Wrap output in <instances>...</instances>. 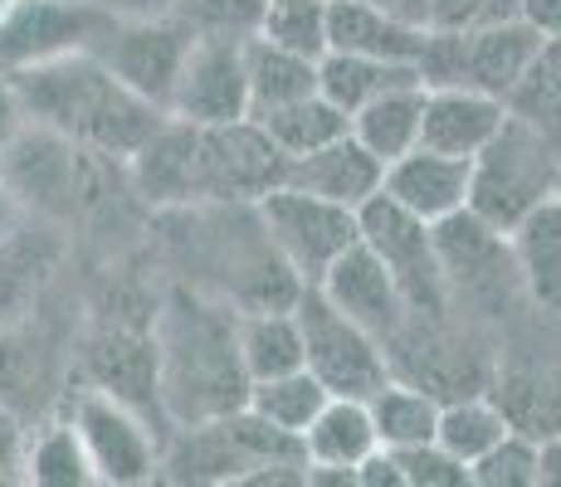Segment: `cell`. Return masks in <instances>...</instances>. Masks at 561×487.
Segmentation results:
<instances>
[{
    "label": "cell",
    "mask_w": 561,
    "mask_h": 487,
    "mask_svg": "<svg viewBox=\"0 0 561 487\" xmlns=\"http://www.w3.org/2000/svg\"><path fill=\"white\" fill-rule=\"evenodd\" d=\"M234 302L205 288H171L152 312L157 395L167 425H205L244 405L240 346H234Z\"/></svg>",
    "instance_id": "cell-1"
},
{
    "label": "cell",
    "mask_w": 561,
    "mask_h": 487,
    "mask_svg": "<svg viewBox=\"0 0 561 487\" xmlns=\"http://www.w3.org/2000/svg\"><path fill=\"white\" fill-rule=\"evenodd\" d=\"M5 73L15 79V93L25 103L30 123L113 161H127L167 123V113L157 103H147L142 93H133L123 79H113V69L93 49Z\"/></svg>",
    "instance_id": "cell-2"
},
{
    "label": "cell",
    "mask_w": 561,
    "mask_h": 487,
    "mask_svg": "<svg viewBox=\"0 0 561 487\" xmlns=\"http://www.w3.org/2000/svg\"><path fill=\"white\" fill-rule=\"evenodd\" d=\"M561 151L547 142L523 117H503V127L489 137V147L469 161V210L483 224L508 234L523 214H533L542 200L557 195Z\"/></svg>",
    "instance_id": "cell-3"
},
{
    "label": "cell",
    "mask_w": 561,
    "mask_h": 487,
    "mask_svg": "<svg viewBox=\"0 0 561 487\" xmlns=\"http://www.w3.org/2000/svg\"><path fill=\"white\" fill-rule=\"evenodd\" d=\"M59 415L79 429L83 453H89L99 483H107V487L157 483L167 425H157V419L142 415L137 405H127V399L107 395L99 385H83V381L69 385Z\"/></svg>",
    "instance_id": "cell-4"
},
{
    "label": "cell",
    "mask_w": 561,
    "mask_h": 487,
    "mask_svg": "<svg viewBox=\"0 0 561 487\" xmlns=\"http://www.w3.org/2000/svg\"><path fill=\"white\" fill-rule=\"evenodd\" d=\"M542 39H547L542 30H533L523 15L489 25V30H463V35L425 30L415 69L425 89H473V93H489L508 103L517 79L533 63V54L542 49Z\"/></svg>",
    "instance_id": "cell-5"
},
{
    "label": "cell",
    "mask_w": 561,
    "mask_h": 487,
    "mask_svg": "<svg viewBox=\"0 0 561 487\" xmlns=\"http://www.w3.org/2000/svg\"><path fill=\"white\" fill-rule=\"evenodd\" d=\"M288 156L268 142L254 117L220 127H196V156H191V210H240L259 205L274 186H284Z\"/></svg>",
    "instance_id": "cell-6"
},
{
    "label": "cell",
    "mask_w": 561,
    "mask_h": 487,
    "mask_svg": "<svg viewBox=\"0 0 561 487\" xmlns=\"http://www.w3.org/2000/svg\"><path fill=\"white\" fill-rule=\"evenodd\" d=\"M294 317H298V327H304V366L318 375L328 395L371 399L376 390L391 381L386 341L371 337L366 327H357L347 312H337L312 283L298 288Z\"/></svg>",
    "instance_id": "cell-7"
},
{
    "label": "cell",
    "mask_w": 561,
    "mask_h": 487,
    "mask_svg": "<svg viewBox=\"0 0 561 487\" xmlns=\"http://www.w3.org/2000/svg\"><path fill=\"white\" fill-rule=\"evenodd\" d=\"M254 214H259V230H264L268 248L284 258L298 283H318L332 268V258L347 254V248L362 240L357 210L332 205L312 190H298V186H288V181L268 190L264 200L254 205Z\"/></svg>",
    "instance_id": "cell-8"
},
{
    "label": "cell",
    "mask_w": 561,
    "mask_h": 487,
    "mask_svg": "<svg viewBox=\"0 0 561 487\" xmlns=\"http://www.w3.org/2000/svg\"><path fill=\"white\" fill-rule=\"evenodd\" d=\"M357 234L386 264V274L401 283L410 312H449V288H445V268H439L435 224L410 214L405 205H396L391 195L376 190L357 210Z\"/></svg>",
    "instance_id": "cell-9"
},
{
    "label": "cell",
    "mask_w": 561,
    "mask_h": 487,
    "mask_svg": "<svg viewBox=\"0 0 561 487\" xmlns=\"http://www.w3.org/2000/svg\"><path fill=\"white\" fill-rule=\"evenodd\" d=\"M191 39L196 35L171 10H157V15H113L93 54L113 69V79H123L133 93H142L147 103H157L167 113L171 89L181 79V63L191 54Z\"/></svg>",
    "instance_id": "cell-10"
},
{
    "label": "cell",
    "mask_w": 561,
    "mask_h": 487,
    "mask_svg": "<svg viewBox=\"0 0 561 487\" xmlns=\"http://www.w3.org/2000/svg\"><path fill=\"white\" fill-rule=\"evenodd\" d=\"M73 258V230L45 214H20L0 234V327L35 317Z\"/></svg>",
    "instance_id": "cell-11"
},
{
    "label": "cell",
    "mask_w": 561,
    "mask_h": 487,
    "mask_svg": "<svg viewBox=\"0 0 561 487\" xmlns=\"http://www.w3.org/2000/svg\"><path fill=\"white\" fill-rule=\"evenodd\" d=\"M435 248H439V268H445L449 312L473 308V302H503L508 288L523 292L508 234L483 224L469 205L445 214V220H435Z\"/></svg>",
    "instance_id": "cell-12"
},
{
    "label": "cell",
    "mask_w": 561,
    "mask_h": 487,
    "mask_svg": "<svg viewBox=\"0 0 561 487\" xmlns=\"http://www.w3.org/2000/svg\"><path fill=\"white\" fill-rule=\"evenodd\" d=\"M73 385V351L64 356L59 341L45 332V308L35 317L0 327V405H10L20 419L59 415L64 395Z\"/></svg>",
    "instance_id": "cell-13"
},
{
    "label": "cell",
    "mask_w": 561,
    "mask_h": 487,
    "mask_svg": "<svg viewBox=\"0 0 561 487\" xmlns=\"http://www.w3.org/2000/svg\"><path fill=\"white\" fill-rule=\"evenodd\" d=\"M107 20L113 10L93 0H15L0 20V69H30V63L93 49Z\"/></svg>",
    "instance_id": "cell-14"
},
{
    "label": "cell",
    "mask_w": 561,
    "mask_h": 487,
    "mask_svg": "<svg viewBox=\"0 0 561 487\" xmlns=\"http://www.w3.org/2000/svg\"><path fill=\"white\" fill-rule=\"evenodd\" d=\"M167 117L191 127H220L250 117V79H244V39H191L181 79L171 89Z\"/></svg>",
    "instance_id": "cell-15"
},
{
    "label": "cell",
    "mask_w": 561,
    "mask_h": 487,
    "mask_svg": "<svg viewBox=\"0 0 561 487\" xmlns=\"http://www.w3.org/2000/svg\"><path fill=\"white\" fill-rule=\"evenodd\" d=\"M312 288H318L337 312H347L357 327H366L371 337H381V341H391L396 332L405 327V317H410V302H405L401 283L386 274V264L362 240L352 244L347 254L332 258V268Z\"/></svg>",
    "instance_id": "cell-16"
},
{
    "label": "cell",
    "mask_w": 561,
    "mask_h": 487,
    "mask_svg": "<svg viewBox=\"0 0 561 487\" xmlns=\"http://www.w3.org/2000/svg\"><path fill=\"white\" fill-rule=\"evenodd\" d=\"M381 449L371 425L366 399L332 395L318 409V419L304 429V459H308V483H337V487H357V468L366 453Z\"/></svg>",
    "instance_id": "cell-17"
},
{
    "label": "cell",
    "mask_w": 561,
    "mask_h": 487,
    "mask_svg": "<svg viewBox=\"0 0 561 487\" xmlns=\"http://www.w3.org/2000/svg\"><path fill=\"white\" fill-rule=\"evenodd\" d=\"M284 181L298 190H312L332 205H347V210H362L386 181V166L366 151L352 132H342L337 142L304 151V156H288Z\"/></svg>",
    "instance_id": "cell-18"
},
{
    "label": "cell",
    "mask_w": 561,
    "mask_h": 487,
    "mask_svg": "<svg viewBox=\"0 0 561 487\" xmlns=\"http://www.w3.org/2000/svg\"><path fill=\"white\" fill-rule=\"evenodd\" d=\"M381 195H391V200L405 205L410 214L435 224V220H445V214H455L469 205V161L415 147L386 166Z\"/></svg>",
    "instance_id": "cell-19"
},
{
    "label": "cell",
    "mask_w": 561,
    "mask_h": 487,
    "mask_svg": "<svg viewBox=\"0 0 561 487\" xmlns=\"http://www.w3.org/2000/svg\"><path fill=\"white\" fill-rule=\"evenodd\" d=\"M508 103L473 89H425V113H420V147L445 151V156L473 161L489 137L503 127Z\"/></svg>",
    "instance_id": "cell-20"
},
{
    "label": "cell",
    "mask_w": 561,
    "mask_h": 487,
    "mask_svg": "<svg viewBox=\"0 0 561 487\" xmlns=\"http://www.w3.org/2000/svg\"><path fill=\"white\" fill-rule=\"evenodd\" d=\"M508 248H513L523 298L537 312H561V200L557 195L513 224Z\"/></svg>",
    "instance_id": "cell-21"
},
{
    "label": "cell",
    "mask_w": 561,
    "mask_h": 487,
    "mask_svg": "<svg viewBox=\"0 0 561 487\" xmlns=\"http://www.w3.org/2000/svg\"><path fill=\"white\" fill-rule=\"evenodd\" d=\"M420 45H425V25L386 15V10L366 5V0H328V49L415 63Z\"/></svg>",
    "instance_id": "cell-22"
},
{
    "label": "cell",
    "mask_w": 561,
    "mask_h": 487,
    "mask_svg": "<svg viewBox=\"0 0 561 487\" xmlns=\"http://www.w3.org/2000/svg\"><path fill=\"white\" fill-rule=\"evenodd\" d=\"M489 395L503 405V415L513 419V429L547 439L561 434V366L557 361H503L493 366Z\"/></svg>",
    "instance_id": "cell-23"
},
{
    "label": "cell",
    "mask_w": 561,
    "mask_h": 487,
    "mask_svg": "<svg viewBox=\"0 0 561 487\" xmlns=\"http://www.w3.org/2000/svg\"><path fill=\"white\" fill-rule=\"evenodd\" d=\"M234 346H240L250 385L304 366V327H298L294 308H240L234 312Z\"/></svg>",
    "instance_id": "cell-24"
},
{
    "label": "cell",
    "mask_w": 561,
    "mask_h": 487,
    "mask_svg": "<svg viewBox=\"0 0 561 487\" xmlns=\"http://www.w3.org/2000/svg\"><path fill=\"white\" fill-rule=\"evenodd\" d=\"M420 113H425V83H401V89L371 97L366 107L347 117V132L371 151L381 166L420 147Z\"/></svg>",
    "instance_id": "cell-25"
},
{
    "label": "cell",
    "mask_w": 561,
    "mask_h": 487,
    "mask_svg": "<svg viewBox=\"0 0 561 487\" xmlns=\"http://www.w3.org/2000/svg\"><path fill=\"white\" fill-rule=\"evenodd\" d=\"M401 83H420L415 63L366 59V54H342V49H328L318 59V93L328 97V103H337L347 117L371 103V97L401 89Z\"/></svg>",
    "instance_id": "cell-26"
},
{
    "label": "cell",
    "mask_w": 561,
    "mask_h": 487,
    "mask_svg": "<svg viewBox=\"0 0 561 487\" xmlns=\"http://www.w3.org/2000/svg\"><path fill=\"white\" fill-rule=\"evenodd\" d=\"M244 79H250V117H254L278 103H294L304 93H318V59L254 35L244 39Z\"/></svg>",
    "instance_id": "cell-27"
},
{
    "label": "cell",
    "mask_w": 561,
    "mask_h": 487,
    "mask_svg": "<svg viewBox=\"0 0 561 487\" xmlns=\"http://www.w3.org/2000/svg\"><path fill=\"white\" fill-rule=\"evenodd\" d=\"M371 425H376V439L381 449H415V443H430L435 439V425H439V399L430 395L425 385L415 381H401L391 375L371 399Z\"/></svg>",
    "instance_id": "cell-28"
},
{
    "label": "cell",
    "mask_w": 561,
    "mask_h": 487,
    "mask_svg": "<svg viewBox=\"0 0 561 487\" xmlns=\"http://www.w3.org/2000/svg\"><path fill=\"white\" fill-rule=\"evenodd\" d=\"M25 483L35 487H93V463L83 453L79 429L64 415H49L30 425V449H25Z\"/></svg>",
    "instance_id": "cell-29"
},
{
    "label": "cell",
    "mask_w": 561,
    "mask_h": 487,
    "mask_svg": "<svg viewBox=\"0 0 561 487\" xmlns=\"http://www.w3.org/2000/svg\"><path fill=\"white\" fill-rule=\"evenodd\" d=\"M513 429V419L503 415V405L479 390V395H455V399H439V425H435V443L449 449L459 463H479L483 453L493 449L503 434Z\"/></svg>",
    "instance_id": "cell-30"
},
{
    "label": "cell",
    "mask_w": 561,
    "mask_h": 487,
    "mask_svg": "<svg viewBox=\"0 0 561 487\" xmlns=\"http://www.w3.org/2000/svg\"><path fill=\"white\" fill-rule=\"evenodd\" d=\"M254 123L264 127L268 142L284 151V156H304V151H318L347 132V113H342L337 103H328L322 93H304V97H294V103L254 113Z\"/></svg>",
    "instance_id": "cell-31"
},
{
    "label": "cell",
    "mask_w": 561,
    "mask_h": 487,
    "mask_svg": "<svg viewBox=\"0 0 561 487\" xmlns=\"http://www.w3.org/2000/svg\"><path fill=\"white\" fill-rule=\"evenodd\" d=\"M328 390L322 381L308 371V366H298V371L288 375H274V381H254L250 395H244V405L254 409L259 419H268L274 429H284V434H298L304 439V429L318 419V409L328 405Z\"/></svg>",
    "instance_id": "cell-32"
},
{
    "label": "cell",
    "mask_w": 561,
    "mask_h": 487,
    "mask_svg": "<svg viewBox=\"0 0 561 487\" xmlns=\"http://www.w3.org/2000/svg\"><path fill=\"white\" fill-rule=\"evenodd\" d=\"M508 113L523 117L527 127H537L561 151V35L542 39V49L533 54V63H527V73L517 79L508 97Z\"/></svg>",
    "instance_id": "cell-33"
},
{
    "label": "cell",
    "mask_w": 561,
    "mask_h": 487,
    "mask_svg": "<svg viewBox=\"0 0 561 487\" xmlns=\"http://www.w3.org/2000/svg\"><path fill=\"white\" fill-rule=\"evenodd\" d=\"M167 10L196 39H254L268 0H171Z\"/></svg>",
    "instance_id": "cell-34"
},
{
    "label": "cell",
    "mask_w": 561,
    "mask_h": 487,
    "mask_svg": "<svg viewBox=\"0 0 561 487\" xmlns=\"http://www.w3.org/2000/svg\"><path fill=\"white\" fill-rule=\"evenodd\" d=\"M259 35L308 59H322L328 54V0H268Z\"/></svg>",
    "instance_id": "cell-35"
},
{
    "label": "cell",
    "mask_w": 561,
    "mask_h": 487,
    "mask_svg": "<svg viewBox=\"0 0 561 487\" xmlns=\"http://www.w3.org/2000/svg\"><path fill=\"white\" fill-rule=\"evenodd\" d=\"M469 483L473 487H537V434L508 429L469 468Z\"/></svg>",
    "instance_id": "cell-36"
},
{
    "label": "cell",
    "mask_w": 561,
    "mask_h": 487,
    "mask_svg": "<svg viewBox=\"0 0 561 487\" xmlns=\"http://www.w3.org/2000/svg\"><path fill=\"white\" fill-rule=\"evenodd\" d=\"M517 15H523V0H425V30H445V35L489 30Z\"/></svg>",
    "instance_id": "cell-37"
},
{
    "label": "cell",
    "mask_w": 561,
    "mask_h": 487,
    "mask_svg": "<svg viewBox=\"0 0 561 487\" xmlns=\"http://www.w3.org/2000/svg\"><path fill=\"white\" fill-rule=\"evenodd\" d=\"M401 463L405 487H469V463H459L449 449H439L435 439L415 443V449H391Z\"/></svg>",
    "instance_id": "cell-38"
},
{
    "label": "cell",
    "mask_w": 561,
    "mask_h": 487,
    "mask_svg": "<svg viewBox=\"0 0 561 487\" xmlns=\"http://www.w3.org/2000/svg\"><path fill=\"white\" fill-rule=\"evenodd\" d=\"M25 449H30V419H20L10 405H0V487L25 483Z\"/></svg>",
    "instance_id": "cell-39"
},
{
    "label": "cell",
    "mask_w": 561,
    "mask_h": 487,
    "mask_svg": "<svg viewBox=\"0 0 561 487\" xmlns=\"http://www.w3.org/2000/svg\"><path fill=\"white\" fill-rule=\"evenodd\" d=\"M25 123H30V117H25V103H20V93H15V79L0 69V151L15 142Z\"/></svg>",
    "instance_id": "cell-40"
},
{
    "label": "cell",
    "mask_w": 561,
    "mask_h": 487,
    "mask_svg": "<svg viewBox=\"0 0 561 487\" xmlns=\"http://www.w3.org/2000/svg\"><path fill=\"white\" fill-rule=\"evenodd\" d=\"M357 487H405V478H401V463H396V453H391V449L366 453L362 468H357Z\"/></svg>",
    "instance_id": "cell-41"
},
{
    "label": "cell",
    "mask_w": 561,
    "mask_h": 487,
    "mask_svg": "<svg viewBox=\"0 0 561 487\" xmlns=\"http://www.w3.org/2000/svg\"><path fill=\"white\" fill-rule=\"evenodd\" d=\"M537 487H561V434L537 439Z\"/></svg>",
    "instance_id": "cell-42"
},
{
    "label": "cell",
    "mask_w": 561,
    "mask_h": 487,
    "mask_svg": "<svg viewBox=\"0 0 561 487\" xmlns=\"http://www.w3.org/2000/svg\"><path fill=\"white\" fill-rule=\"evenodd\" d=\"M523 20L533 30H542L547 39L561 35V0H523Z\"/></svg>",
    "instance_id": "cell-43"
},
{
    "label": "cell",
    "mask_w": 561,
    "mask_h": 487,
    "mask_svg": "<svg viewBox=\"0 0 561 487\" xmlns=\"http://www.w3.org/2000/svg\"><path fill=\"white\" fill-rule=\"evenodd\" d=\"M366 5L386 10V15H401L410 25H425V0H366Z\"/></svg>",
    "instance_id": "cell-44"
},
{
    "label": "cell",
    "mask_w": 561,
    "mask_h": 487,
    "mask_svg": "<svg viewBox=\"0 0 561 487\" xmlns=\"http://www.w3.org/2000/svg\"><path fill=\"white\" fill-rule=\"evenodd\" d=\"M93 5L113 10V15H157V10H167L171 0H93Z\"/></svg>",
    "instance_id": "cell-45"
},
{
    "label": "cell",
    "mask_w": 561,
    "mask_h": 487,
    "mask_svg": "<svg viewBox=\"0 0 561 487\" xmlns=\"http://www.w3.org/2000/svg\"><path fill=\"white\" fill-rule=\"evenodd\" d=\"M20 214H25V210H20V205H15V200H10V195H0V234H5V230H10V224H15V220H20Z\"/></svg>",
    "instance_id": "cell-46"
},
{
    "label": "cell",
    "mask_w": 561,
    "mask_h": 487,
    "mask_svg": "<svg viewBox=\"0 0 561 487\" xmlns=\"http://www.w3.org/2000/svg\"><path fill=\"white\" fill-rule=\"evenodd\" d=\"M10 5H15V0H0V20H5V15H10Z\"/></svg>",
    "instance_id": "cell-47"
},
{
    "label": "cell",
    "mask_w": 561,
    "mask_h": 487,
    "mask_svg": "<svg viewBox=\"0 0 561 487\" xmlns=\"http://www.w3.org/2000/svg\"><path fill=\"white\" fill-rule=\"evenodd\" d=\"M557 200H561V181H557Z\"/></svg>",
    "instance_id": "cell-48"
}]
</instances>
